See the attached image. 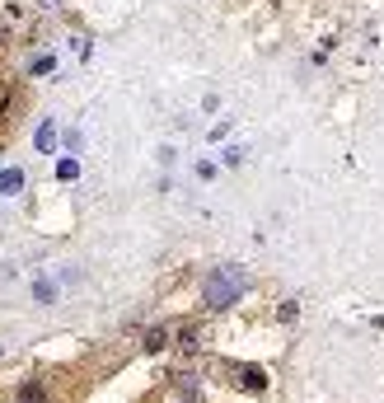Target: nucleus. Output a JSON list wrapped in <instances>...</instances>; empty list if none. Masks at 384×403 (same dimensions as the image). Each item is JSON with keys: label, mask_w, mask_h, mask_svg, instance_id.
<instances>
[{"label": "nucleus", "mask_w": 384, "mask_h": 403, "mask_svg": "<svg viewBox=\"0 0 384 403\" xmlns=\"http://www.w3.org/2000/svg\"><path fill=\"white\" fill-rule=\"evenodd\" d=\"M244 291H248L244 267H211V272H206V281H201V300H206L211 310H230Z\"/></svg>", "instance_id": "f257e3e1"}, {"label": "nucleus", "mask_w": 384, "mask_h": 403, "mask_svg": "<svg viewBox=\"0 0 384 403\" xmlns=\"http://www.w3.org/2000/svg\"><path fill=\"white\" fill-rule=\"evenodd\" d=\"M239 385H244V389H253V394H258V389L267 385V375H262V366H239Z\"/></svg>", "instance_id": "f03ea898"}, {"label": "nucleus", "mask_w": 384, "mask_h": 403, "mask_svg": "<svg viewBox=\"0 0 384 403\" xmlns=\"http://www.w3.org/2000/svg\"><path fill=\"white\" fill-rule=\"evenodd\" d=\"M24 188V174L19 169H0V192H19Z\"/></svg>", "instance_id": "7ed1b4c3"}, {"label": "nucleus", "mask_w": 384, "mask_h": 403, "mask_svg": "<svg viewBox=\"0 0 384 403\" xmlns=\"http://www.w3.org/2000/svg\"><path fill=\"white\" fill-rule=\"evenodd\" d=\"M164 347H169V333H164V328H150V333H145V352H164Z\"/></svg>", "instance_id": "20e7f679"}, {"label": "nucleus", "mask_w": 384, "mask_h": 403, "mask_svg": "<svg viewBox=\"0 0 384 403\" xmlns=\"http://www.w3.org/2000/svg\"><path fill=\"white\" fill-rule=\"evenodd\" d=\"M52 146H57V132L47 122V127H38V150H52Z\"/></svg>", "instance_id": "39448f33"}, {"label": "nucleus", "mask_w": 384, "mask_h": 403, "mask_svg": "<svg viewBox=\"0 0 384 403\" xmlns=\"http://www.w3.org/2000/svg\"><path fill=\"white\" fill-rule=\"evenodd\" d=\"M178 347H183V352H197V347H201V333H197V328H187V333H183V342H178Z\"/></svg>", "instance_id": "423d86ee"}, {"label": "nucleus", "mask_w": 384, "mask_h": 403, "mask_svg": "<svg viewBox=\"0 0 384 403\" xmlns=\"http://www.w3.org/2000/svg\"><path fill=\"white\" fill-rule=\"evenodd\" d=\"M57 174H62L66 183H71V178H76V174H80V164H76V160H62V164H57Z\"/></svg>", "instance_id": "0eeeda50"}, {"label": "nucleus", "mask_w": 384, "mask_h": 403, "mask_svg": "<svg viewBox=\"0 0 384 403\" xmlns=\"http://www.w3.org/2000/svg\"><path fill=\"white\" fill-rule=\"evenodd\" d=\"M19 394H24V403H43V389H38V385H24Z\"/></svg>", "instance_id": "6e6552de"}]
</instances>
